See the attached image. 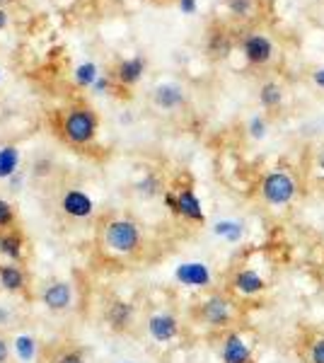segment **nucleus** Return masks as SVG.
I'll return each mask as SVG.
<instances>
[{
    "label": "nucleus",
    "instance_id": "obj_30",
    "mask_svg": "<svg viewBox=\"0 0 324 363\" xmlns=\"http://www.w3.org/2000/svg\"><path fill=\"white\" fill-rule=\"evenodd\" d=\"M5 25H8V15H5V10L0 8V29H5Z\"/></svg>",
    "mask_w": 324,
    "mask_h": 363
},
{
    "label": "nucleus",
    "instance_id": "obj_11",
    "mask_svg": "<svg viewBox=\"0 0 324 363\" xmlns=\"http://www.w3.org/2000/svg\"><path fill=\"white\" fill-rule=\"evenodd\" d=\"M298 354L303 363H324V330H308L303 342L298 344Z\"/></svg>",
    "mask_w": 324,
    "mask_h": 363
},
{
    "label": "nucleus",
    "instance_id": "obj_13",
    "mask_svg": "<svg viewBox=\"0 0 324 363\" xmlns=\"http://www.w3.org/2000/svg\"><path fill=\"white\" fill-rule=\"evenodd\" d=\"M148 332L155 342H172L179 335V320L169 313H157L148 320Z\"/></svg>",
    "mask_w": 324,
    "mask_h": 363
},
{
    "label": "nucleus",
    "instance_id": "obj_24",
    "mask_svg": "<svg viewBox=\"0 0 324 363\" xmlns=\"http://www.w3.org/2000/svg\"><path fill=\"white\" fill-rule=\"evenodd\" d=\"M17 162H20V153H17V148H3L0 150V177H10V174L15 172Z\"/></svg>",
    "mask_w": 324,
    "mask_h": 363
},
{
    "label": "nucleus",
    "instance_id": "obj_31",
    "mask_svg": "<svg viewBox=\"0 0 324 363\" xmlns=\"http://www.w3.org/2000/svg\"><path fill=\"white\" fill-rule=\"evenodd\" d=\"M320 165L324 167V148H322V153H320Z\"/></svg>",
    "mask_w": 324,
    "mask_h": 363
},
{
    "label": "nucleus",
    "instance_id": "obj_28",
    "mask_svg": "<svg viewBox=\"0 0 324 363\" xmlns=\"http://www.w3.org/2000/svg\"><path fill=\"white\" fill-rule=\"evenodd\" d=\"M177 3H179V8H181V13H184V15L196 13V0H177Z\"/></svg>",
    "mask_w": 324,
    "mask_h": 363
},
{
    "label": "nucleus",
    "instance_id": "obj_18",
    "mask_svg": "<svg viewBox=\"0 0 324 363\" xmlns=\"http://www.w3.org/2000/svg\"><path fill=\"white\" fill-rule=\"evenodd\" d=\"M208 54L213 58H225L233 51V34H228L225 27H216L208 34V44H206Z\"/></svg>",
    "mask_w": 324,
    "mask_h": 363
},
{
    "label": "nucleus",
    "instance_id": "obj_19",
    "mask_svg": "<svg viewBox=\"0 0 324 363\" xmlns=\"http://www.w3.org/2000/svg\"><path fill=\"white\" fill-rule=\"evenodd\" d=\"M22 247H25V235H22L20 228H17V230L5 233V235H0V252H3L8 259L20 262L22 259Z\"/></svg>",
    "mask_w": 324,
    "mask_h": 363
},
{
    "label": "nucleus",
    "instance_id": "obj_20",
    "mask_svg": "<svg viewBox=\"0 0 324 363\" xmlns=\"http://www.w3.org/2000/svg\"><path fill=\"white\" fill-rule=\"evenodd\" d=\"M177 279L186 286H208L211 274L203 264H181L177 269Z\"/></svg>",
    "mask_w": 324,
    "mask_h": 363
},
{
    "label": "nucleus",
    "instance_id": "obj_7",
    "mask_svg": "<svg viewBox=\"0 0 324 363\" xmlns=\"http://www.w3.org/2000/svg\"><path fill=\"white\" fill-rule=\"evenodd\" d=\"M220 359H223V363H255L250 344H247L242 339V335H240V332H235V330L223 332Z\"/></svg>",
    "mask_w": 324,
    "mask_h": 363
},
{
    "label": "nucleus",
    "instance_id": "obj_17",
    "mask_svg": "<svg viewBox=\"0 0 324 363\" xmlns=\"http://www.w3.org/2000/svg\"><path fill=\"white\" fill-rule=\"evenodd\" d=\"M233 286H235V291H240V294L255 296L267 289V281L259 277L255 269H240V272L233 277Z\"/></svg>",
    "mask_w": 324,
    "mask_h": 363
},
{
    "label": "nucleus",
    "instance_id": "obj_10",
    "mask_svg": "<svg viewBox=\"0 0 324 363\" xmlns=\"http://www.w3.org/2000/svg\"><path fill=\"white\" fill-rule=\"evenodd\" d=\"M133 320H135V310L131 303L121 301V298H111V303L107 306V322L111 330L128 332L133 327Z\"/></svg>",
    "mask_w": 324,
    "mask_h": 363
},
{
    "label": "nucleus",
    "instance_id": "obj_26",
    "mask_svg": "<svg viewBox=\"0 0 324 363\" xmlns=\"http://www.w3.org/2000/svg\"><path fill=\"white\" fill-rule=\"evenodd\" d=\"M0 363H15L13 361V344H10V337L0 330Z\"/></svg>",
    "mask_w": 324,
    "mask_h": 363
},
{
    "label": "nucleus",
    "instance_id": "obj_2",
    "mask_svg": "<svg viewBox=\"0 0 324 363\" xmlns=\"http://www.w3.org/2000/svg\"><path fill=\"white\" fill-rule=\"evenodd\" d=\"M97 131H99V116L90 104H85V102L70 104L66 112H63L61 133L70 145H75V148H82V145L92 143Z\"/></svg>",
    "mask_w": 324,
    "mask_h": 363
},
{
    "label": "nucleus",
    "instance_id": "obj_23",
    "mask_svg": "<svg viewBox=\"0 0 324 363\" xmlns=\"http://www.w3.org/2000/svg\"><path fill=\"white\" fill-rule=\"evenodd\" d=\"M20 228V218H17V211L10 201L0 199V235L10 230H17Z\"/></svg>",
    "mask_w": 324,
    "mask_h": 363
},
{
    "label": "nucleus",
    "instance_id": "obj_14",
    "mask_svg": "<svg viewBox=\"0 0 324 363\" xmlns=\"http://www.w3.org/2000/svg\"><path fill=\"white\" fill-rule=\"evenodd\" d=\"M0 284H3V289L10 291V294H22L29 286V274L22 269V264H15V262L0 264Z\"/></svg>",
    "mask_w": 324,
    "mask_h": 363
},
{
    "label": "nucleus",
    "instance_id": "obj_29",
    "mask_svg": "<svg viewBox=\"0 0 324 363\" xmlns=\"http://www.w3.org/2000/svg\"><path fill=\"white\" fill-rule=\"evenodd\" d=\"M312 80H315L317 87H322L324 90V68H317L315 73H312Z\"/></svg>",
    "mask_w": 324,
    "mask_h": 363
},
{
    "label": "nucleus",
    "instance_id": "obj_25",
    "mask_svg": "<svg viewBox=\"0 0 324 363\" xmlns=\"http://www.w3.org/2000/svg\"><path fill=\"white\" fill-rule=\"evenodd\" d=\"M97 68L95 66H92V63H85V66H80L78 68V83L80 85H92V83H95V80H97Z\"/></svg>",
    "mask_w": 324,
    "mask_h": 363
},
{
    "label": "nucleus",
    "instance_id": "obj_16",
    "mask_svg": "<svg viewBox=\"0 0 324 363\" xmlns=\"http://www.w3.org/2000/svg\"><path fill=\"white\" fill-rule=\"evenodd\" d=\"M145 73V58L143 56H131L119 61V66L114 70V78L121 85H135Z\"/></svg>",
    "mask_w": 324,
    "mask_h": 363
},
{
    "label": "nucleus",
    "instance_id": "obj_22",
    "mask_svg": "<svg viewBox=\"0 0 324 363\" xmlns=\"http://www.w3.org/2000/svg\"><path fill=\"white\" fill-rule=\"evenodd\" d=\"M228 13L235 17V20H252L259 10V0H225Z\"/></svg>",
    "mask_w": 324,
    "mask_h": 363
},
{
    "label": "nucleus",
    "instance_id": "obj_4",
    "mask_svg": "<svg viewBox=\"0 0 324 363\" xmlns=\"http://www.w3.org/2000/svg\"><path fill=\"white\" fill-rule=\"evenodd\" d=\"M34 363H90V359L80 342L70 337H56L37 344Z\"/></svg>",
    "mask_w": 324,
    "mask_h": 363
},
{
    "label": "nucleus",
    "instance_id": "obj_12",
    "mask_svg": "<svg viewBox=\"0 0 324 363\" xmlns=\"http://www.w3.org/2000/svg\"><path fill=\"white\" fill-rule=\"evenodd\" d=\"M184 102H186L184 90L174 83H162L152 90V104H155L157 109H164V112H172V109L184 107Z\"/></svg>",
    "mask_w": 324,
    "mask_h": 363
},
{
    "label": "nucleus",
    "instance_id": "obj_15",
    "mask_svg": "<svg viewBox=\"0 0 324 363\" xmlns=\"http://www.w3.org/2000/svg\"><path fill=\"white\" fill-rule=\"evenodd\" d=\"M177 213L181 218L191 220V223H203V211L201 201L194 194V189H179L177 191Z\"/></svg>",
    "mask_w": 324,
    "mask_h": 363
},
{
    "label": "nucleus",
    "instance_id": "obj_5",
    "mask_svg": "<svg viewBox=\"0 0 324 363\" xmlns=\"http://www.w3.org/2000/svg\"><path fill=\"white\" fill-rule=\"evenodd\" d=\"M296 191H298L296 179L286 169H274L259 184V194H262V199L269 206H288L293 201V196H296Z\"/></svg>",
    "mask_w": 324,
    "mask_h": 363
},
{
    "label": "nucleus",
    "instance_id": "obj_27",
    "mask_svg": "<svg viewBox=\"0 0 324 363\" xmlns=\"http://www.w3.org/2000/svg\"><path fill=\"white\" fill-rule=\"evenodd\" d=\"M250 133L255 138H264V136H267V121H264V116H255V119L250 121Z\"/></svg>",
    "mask_w": 324,
    "mask_h": 363
},
{
    "label": "nucleus",
    "instance_id": "obj_9",
    "mask_svg": "<svg viewBox=\"0 0 324 363\" xmlns=\"http://www.w3.org/2000/svg\"><path fill=\"white\" fill-rule=\"evenodd\" d=\"M41 303H44L49 310H56V313H61V310H68L70 303H73V291H70V284L68 281H49V284L44 286V291H41Z\"/></svg>",
    "mask_w": 324,
    "mask_h": 363
},
{
    "label": "nucleus",
    "instance_id": "obj_6",
    "mask_svg": "<svg viewBox=\"0 0 324 363\" xmlns=\"http://www.w3.org/2000/svg\"><path fill=\"white\" fill-rule=\"evenodd\" d=\"M240 49H242L245 61L250 63L252 68H264L274 61V42L262 32H247L242 34V42H240Z\"/></svg>",
    "mask_w": 324,
    "mask_h": 363
},
{
    "label": "nucleus",
    "instance_id": "obj_21",
    "mask_svg": "<svg viewBox=\"0 0 324 363\" xmlns=\"http://www.w3.org/2000/svg\"><path fill=\"white\" fill-rule=\"evenodd\" d=\"M259 102H262L264 109H269V112H276V109L284 104V87H281L279 83H274V80L264 83L262 90H259Z\"/></svg>",
    "mask_w": 324,
    "mask_h": 363
},
{
    "label": "nucleus",
    "instance_id": "obj_32",
    "mask_svg": "<svg viewBox=\"0 0 324 363\" xmlns=\"http://www.w3.org/2000/svg\"><path fill=\"white\" fill-rule=\"evenodd\" d=\"M155 3H169V0H155Z\"/></svg>",
    "mask_w": 324,
    "mask_h": 363
},
{
    "label": "nucleus",
    "instance_id": "obj_8",
    "mask_svg": "<svg viewBox=\"0 0 324 363\" xmlns=\"http://www.w3.org/2000/svg\"><path fill=\"white\" fill-rule=\"evenodd\" d=\"M58 206H61V213L66 216V218H73V220H80V218L92 216V199L87 196L85 191L73 189V186L63 191Z\"/></svg>",
    "mask_w": 324,
    "mask_h": 363
},
{
    "label": "nucleus",
    "instance_id": "obj_3",
    "mask_svg": "<svg viewBox=\"0 0 324 363\" xmlns=\"http://www.w3.org/2000/svg\"><path fill=\"white\" fill-rule=\"evenodd\" d=\"M194 320L201 322L206 327H213V330H233L235 320H238V308L235 301L225 294H211L206 296L201 303H196L194 308Z\"/></svg>",
    "mask_w": 324,
    "mask_h": 363
},
{
    "label": "nucleus",
    "instance_id": "obj_1",
    "mask_svg": "<svg viewBox=\"0 0 324 363\" xmlns=\"http://www.w3.org/2000/svg\"><path fill=\"white\" fill-rule=\"evenodd\" d=\"M97 245L107 257L114 259H131L143 247V230L133 218L126 216H107L99 220Z\"/></svg>",
    "mask_w": 324,
    "mask_h": 363
}]
</instances>
